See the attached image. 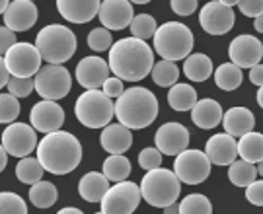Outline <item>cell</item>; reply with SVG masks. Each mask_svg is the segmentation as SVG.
Masks as SVG:
<instances>
[{
  "label": "cell",
  "instance_id": "23",
  "mask_svg": "<svg viewBox=\"0 0 263 214\" xmlns=\"http://www.w3.org/2000/svg\"><path fill=\"white\" fill-rule=\"evenodd\" d=\"M109 189V179L100 171H88L78 181V195L88 203H102Z\"/></svg>",
  "mask_w": 263,
  "mask_h": 214
},
{
  "label": "cell",
  "instance_id": "42",
  "mask_svg": "<svg viewBox=\"0 0 263 214\" xmlns=\"http://www.w3.org/2000/svg\"><path fill=\"white\" fill-rule=\"evenodd\" d=\"M238 8L248 18H259L263 16V0H238Z\"/></svg>",
  "mask_w": 263,
  "mask_h": 214
},
{
  "label": "cell",
  "instance_id": "18",
  "mask_svg": "<svg viewBox=\"0 0 263 214\" xmlns=\"http://www.w3.org/2000/svg\"><path fill=\"white\" fill-rule=\"evenodd\" d=\"M100 22L109 31H121L131 28L135 14H133V2L129 0H104L100 8Z\"/></svg>",
  "mask_w": 263,
  "mask_h": 214
},
{
  "label": "cell",
  "instance_id": "5",
  "mask_svg": "<svg viewBox=\"0 0 263 214\" xmlns=\"http://www.w3.org/2000/svg\"><path fill=\"white\" fill-rule=\"evenodd\" d=\"M35 47L47 65H61L70 61L76 53L74 31L61 24H49L35 37Z\"/></svg>",
  "mask_w": 263,
  "mask_h": 214
},
{
  "label": "cell",
  "instance_id": "9",
  "mask_svg": "<svg viewBox=\"0 0 263 214\" xmlns=\"http://www.w3.org/2000/svg\"><path fill=\"white\" fill-rule=\"evenodd\" d=\"M4 65L8 66L12 78H35L39 70L43 68L41 61L43 56L33 43H16L6 55L2 56Z\"/></svg>",
  "mask_w": 263,
  "mask_h": 214
},
{
  "label": "cell",
  "instance_id": "2",
  "mask_svg": "<svg viewBox=\"0 0 263 214\" xmlns=\"http://www.w3.org/2000/svg\"><path fill=\"white\" fill-rule=\"evenodd\" d=\"M37 160L45 171L53 176H66L82 162V144L72 132L57 130L39 140Z\"/></svg>",
  "mask_w": 263,
  "mask_h": 214
},
{
  "label": "cell",
  "instance_id": "37",
  "mask_svg": "<svg viewBox=\"0 0 263 214\" xmlns=\"http://www.w3.org/2000/svg\"><path fill=\"white\" fill-rule=\"evenodd\" d=\"M0 214H28V205L16 193L2 191L0 193Z\"/></svg>",
  "mask_w": 263,
  "mask_h": 214
},
{
  "label": "cell",
  "instance_id": "52",
  "mask_svg": "<svg viewBox=\"0 0 263 214\" xmlns=\"http://www.w3.org/2000/svg\"><path fill=\"white\" fill-rule=\"evenodd\" d=\"M254 28H255V31L263 33V16H259V18L254 20Z\"/></svg>",
  "mask_w": 263,
  "mask_h": 214
},
{
  "label": "cell",
  "instance_id": "4",
  "mask_svg": "<svg viewBox=\"0 0 263 214\" xmlns=\"http://www.w3.org/2000/svg\"><path fill=\"white\" fill-rule=\"evenodd\" d=\"M154 51L162 56V61H185L193 51V31L181 22H166L158 26L154 35Z\"/></svg>",
  "mask_w": 263,
  "mask_h": 214
},
{
  "label": "cell",
  "instance_id": "14",
  "mask_svg": "<svg viewBox=\"0 0 263 214\" xmlns=\"http://www.w3.org/2000/svg\"><path fill=\"white\" fill-rule=\"evenodd\" d=\"M228 56L230 63L236 65L238 68H254V66L261 65L259 61L263 59V43L254 35H238L230 41L228 47Z\"/></svg>",
  "mask_w": 263,
  "mask_h": 214
},
{
  "label": "cell",
  "instance_id": "47",
  "mask_svg": "<svg viewBox=\"0 0 263 214\" xmlns=\"http://www.w3.org/2000/svg\"><path fill=\"white\" fill-rule=\"evenodd\" d=\"M250 82L255 84L257 88H261L263 86V65H257L250 70Z\"/></svg>",
  "mask_w": 263,
  "mask_h": 214
},
{
  "label": "cell",
  "instance_id": "32",
  "mask_svg": "<svg viewBox=\"0 0 263 214\" xmlns=\"http://www.w3.org/2000/svg\"><path fill=\"white\" fill-rule=\"evenodd\" d=\"M43 166H41V162L37 158H24L20 160L18 164H16V177H18V181L22 183H26V185H35L41 181V177H43Z\"/></svg>",
  "mask_w": 263,
  "mask_h": 214
},
{
  "label": "cell",
  "instance_id": "46",
  "mask_svg": "<svg viewBox=\"0 0 263 214\" xmlns=\"http://www.w3.org/2000/svg\"><path fill=\"white\" fill-rule=\"evenodd\" d=\"M16 43H18V41H16V33H14L12 29L6 28V26H2V28H0V51H2V56L6 55Z\"/></svg>",
  "mask_w": 263,
  "mask_h": 214
},
{
  "label": "cell",
  "instance_id": "31",
  "mask_svg": "<svg viewBox=\"0 0 263 214\" xmlns=\"http://www.w3.org/2000/svg\"><path fill=\"white\" fill-rule=\"evenodd\" d=\"M102 173L113 183L127 181V177L131 176V162L125 156H109L102 166Z\"/></svg>",
  "mask_w": 263,
  "mask_h": 214
},
{
  "label": "cell",
  "instance_id": "12",
  "mask_svg": "<svg viewBox=\"0 0 263 214\" xmlns=\"http://www.w3.org/2000/svg\"><path fill=\"white\" fill-rule=\"evenodd\" d=\"M37 130L26 123H14L8 125L2 132V148L10 156L24 160L29 158V154L37 148Z\"/></svg>",
  "mask_w": 263,
  "mask_h": 214
},
{
  "label": "cell",
  "instance_id": "50",
  "mask_svg": "<svg viewBox=\"0 0 263 214\" xmlns=\"http://www.w3.org/2000/svg\"><path fill=\"white\" fill-rule=\"evenodd\" d=\"M57 214H84L80 208H76V206H66V208H61Z\"/></svg>",
  "mask_w": 263,
  "mask_h": 214
},
{
  "label": "cell",
  "instance_id": "1",
  "mask_svg": "<svg viewBox=\"0 0 263 214\" xmlns=\"http://www.w3.org/2000/svg\"><path fill=\"white\" fill-rule=\"evenodd\" d=\"M107 65L123 82H139L152 74V68L156 65L154 49L137 37H123L109 49Z\"/></svg>",
  "mask_w": 263,
  "mask_h": 214
},
{
  "label": "cell",
  "instance_id": "51",
  "mask_svg": "<svg viewBox=\"0 0 263 214\" xmlns=\"http://www.w3.org/2000/svg\"><path fill=\"white\" fill-rule=\"evenodd\" d=\"M164 214H179V205L176 203V205H170L164 208Z\"/></svg>",
  "mask_w": 263,
  "mask_h": 214
},
{
  "label": "cell",
  "instance_id": "22",
  "mask_svg": "<svg viewBox=\"0 0 263 214\" xmlns=\"http://www.w3.org/2000/svg\"><path fill=\"white\" fill-rule=\"evenodd\" d=\"M100 144L109 156H123L133 144L131 129L123 127L121 123L107 125L100 134Z\"/></svg>",
  "mask_w": 263,
  "mask_h": 214
},
{
  "label": "cell",
  "instance_id": "40",
  "mask_svg": "<svg viewBox=\"0 0 263 214\" xmlns=\"http://www.w3.org/2000/svg\"><path fill=\"white\" fill-rule=\"evenodd\" d=\"M31 92H35V80L33 78H12L8 84V93L14 98H28Z\"/></svg>",
  "mask_w": 263,
  "mask_h": 214
},
{
  "label": "cell",
  "instance_id": "38",
  "mask_svg": "<svg viewBox=\"0 0 263 214\" xmlns=\"http://www.w3.org/2000/svg\"><path fill=\"white\" fill-rule=\"evenodd\" d=\"M20 115V103L18 98L12 93H2L0 95V123L4 125H14Z\"/></svg>",
  "mask_w": 263,
  "mask_h": 214
},
{
  "label": "cell",
  "instance_id": "41",
  "mask_svg": "<svg viewBox=\"0 0 263 214\" xmlns=\"http://www.w3.org/2000/svg\"><path fill=\"white\" fill-rule=\"evenodd\" d=\"M162 152L158 148H144L139 154V166L144 171H152V169H158L162 166Z\"/></svg>",
  "mask_w": 263,
  "mask_h": 214
},
{
  "label": "cell",
  "instance_id": "15",
  "mask_svg": "<svg viewBox=\"0 0 263 214\" xmlns=\"http://www.w3.org/2000/svg\"><path fill=\"white\" fill-rule=\"evenodd\" d=\"M154 142L164 156H179L189 146V130L181 123H164L156 130Z\"/></svg>",
  "mask_w": 263,
  "mask_h": 214
},
{
  "label": "cell",
  "instance_id": "25",
  "mask_svg": "<svg viewBox=\"0 0 263 214\" xmlns=\"http://www.w3.org/2000/svg\"><path fill=\"white\" fill-rule=\"evenodd\" d=\"M222 125H224V132H228L230 137L242 139L244 134L254 130L255 117L248 107H230L224 113Z\"/></svg>",
  "mask_w": 263,
  "mask_h": 214
},
{
  "label": "cell",
  "instance_id": "55",
  "mask_svg": "<svg viewBox=\"0 0 263 214\" xmlns=\"http://www.w3.org/2000/svg\"><path fill=\"white\" fill-rule=\"evenodd\" d=\"M96 214H104V212H96Z\"/></svg>",
  "mask_w": 263,
  "mask_h": 214
},
{
  "label": "cell",
  "instance_id": "36",
  "mask_svg": "<svg viewBox=\"0 0 263 214\" xmlns=\"http://www.w3.org/2000/svg\"><path fill=\"white\" fill-rule=\"evenodd\" d=\"M179 214H213V203L201 193H191L179 203Z\"/></svg>",
  "mask_w": 263,
  "mask_h": 214
},
{
  "label": "cell",
  "instance_id": "24",
  "mask_svg": "<svg viewBox=\"0 0 263 214\" xmlns=\"http://www.w3.org/2000/svg\"><path fill=\"white\" fill-rule=\"evenodd\" d=\"M224 119V113H222V107L216 100H199L197 105L191 109V121L197 125L199 129H215L218 127Z\"/></svg>",
  "mask_w": 263,
  "mask_h": 214
},
{
  "label": "cell",
  "instance_id": "43",
  "mask_svg": "<svg viewBox=\"0 0 263 214\" xmlns=\"http://www.w3.org/2000/svg\"><path fill=\"white\" fill-rule=\"evenodd\" d=\"M102 92L109 98V100H119L123 93H125V86H123V80H119L117 76H111L107 82L104 84Z\"/></svg>",
  "mask_w": 263,
  "mask_h": 214
},
{
  "label": "cell",
  "instance_id": "45",
  "mask_svg": "<svg viewBox=\"0 0 263 214\" xmlns=\"http://www.w3.org/2000/svg\"><path fill=\"white\" fill-rule=\"evenodd\" d=\"M197 0H172L170 8L174 10L178 16H191L197 10Z\"/></svg>",
  "mask_w": 263,
  "mask_h": 214
},
{
  "label": "cell",
  "instance_id": "30",
  "mask_svg": "<svg viewBox=\"0 0 263 214\" xmlns=\"http://www.w3.org/2000/svg\"><path fill=\"white\" fill-rule=\"evenodd\" d=\"M29 201L37 208H51L59 199V191L51 181H39L29 187Z\"/></svg>",
  "mask_w": 263,
  "mask_h": 214
},
{
  "label": "cell",
  "instance_id": "35",
  "mask_svg": "<svg viewBox=\"0 0 263 214\" xmlns=\"http://www.w3.org/2000/svg\"><path fill=\"white\" fill-rule=\"evenodd\" d=\"M156 31H158V24H156V20L152 18L151 14H139V16H135V20H133L131 24V37L146 41V39L151 37L154 39Z\"/></svg>",
  "mask_w": 263,
  "mask_h": 214
},
{
  "label": "cell",
  "instance_id": "34",
  "mask_svg": "<svg viewBox=\"0 0 263 214\" xmlns=\"http://www.w3.org/2000/svg\"><path fill=\"white\" fill-rule=\"evenodd\" d=\"M152 80L154 84L162 86V88H172V86L178 84L179 78V68L176 63L172 61H158L154 68H152Z\"/></svg>",
  "mask_w": 263,
  "mask_h": 214
},
{
  "label": "cell",
  "instance_id": "17",
  "mask_svg": "<svg viewBox=\"0 0 263 214\" xmlns=\"http://www.w3.org/2000/svg\"><path fill=\"white\" fill-rule=\"evenodd\" d=\"M63 123H65V111L57 102L41 100L29 111V125L37 132H45V134L57 132L61 130Z\"/></svg>",
  "mask_w": 263,
  "mask_h": 214
},
{
  "label": "cell",
  "instance_id": "10",
  "mask_svg": "<svg viewBox=\"0 0 263 214\" xmlns=\"http://www.w3.org/2000/svg\"><path fill=\"white\" fill-rule=\"evenodd\" d=\"M174 173L178 176L181 183L187 185H199L211 176V160L205 154V150L187 148L176 156L174 162Z\"/></svg>",
  "mask_w": 263,
  "mask_h": 214
},
{
  "label": "cell",
  "instance_id": "49",
  "mask_svg": "<svg viewBox=\"0 0 263 214\" xmlns=\"http://www.w3.org/2000/svg\"><path fill=\"white\" fill-rule=\"evenodd\" d=\"M6 162H8V152L0 146V171H4V168H6Z\"/></svg>",
  "mask_w": 263,
  "mask_h": 214
},
{
  "label": "cell",
  "instance_id": "6",
  "mask_svg": "<svg viewBox=\"0 0 263 214\" xmlns=\"http://www.w3.org/2000/svg\"><path fill=\"white\" fill-rule=\"evenodd\" d=\"M141 193L148 205L164 210L166 206L178 203V197L181 193V181L174 173V169H152V171H146L141 179Z\"/></svg>",
  "mask_w": 263,
  "mask_h": 214
},
{
  "label": "cell",
  "instance_id": "54",
  "mask_svg": "<svg viewBox=\"0 0 263 214\" xmlns=\"http://www.w3.org/2000/svg\"><path fill=\"white\" fill-rule=\"evenodd\" d=\"M257 176L263 177V162H261V164H257Z\"/></svg>",
  "mask_w": 263,
  "mask_h": 214
},
{
  "label": "cell",
  "instance_id": "16",
  "mask_svg": "<svg viewBox=\"0 0 263 214\" xmlns=\"http://www.w3.org/2000/svg\"><path fill=\"white\" fill-rule=\"evenodd\" d=\"M111 68L105 63L102 56H84L78 65H76V80L78 84L86 90H100L104 84L111 78L109 76Z\"/></svg>",
  "mask_w": 263,
  "mask_h": 214
},
{
  "label": "cell",
  "instance_id": "39",
  "mask_svg": "<svg viewBox=\"0 0 263 214\" xmlns=\"http://www.w3.org/2000/svg\"><path fill=\"white\" fill-rule=\"evenodd\" d=\"M88 47L96 53H104L113 47V39L109 29L105 28H94L88 33Z\"/></svg>",
  "mask_w": 263,
  "mask_h": 214
},
{
  "label": "cell",
  "instance_id": "3",
  "mask_svg": "<svg viewBox=\"0 0 263 214\" xmlns=\"http://www.w3.org/2000/svg\"><path fill=\"white\" fill-rule=\"evenodd\" d=\"M115 117L127 129H144L158 117V100L151 90L142 86L127 88L125 93L115 102Z\"/></svg>",
  "mask_w": 263,
  "mask_h": 214
},
{
  "label": "cell",
  "instance_id": "19",
  "mask_svg": "<svg viewBox=\"0 0 263 214\" xmlns=\"http://www.w3.org/2000/svg\"><path fill=\"white\" fill-rule=\"evenodd\" d=\"M205 154L215 166H232L238 160V140L228 132L213 134L205 144Z\"/></svg>",
  "mask_w": 263,
  "mask_h": 214
},
{
  "label": "cell",
  "instance_id": "28",
  "mask_svg": "<svg viewBox=\"0 0 263 214\" xmlns=\"http://www.w3.org/2000/svg\"><path fill=\"white\" fill-rule=\"evenodd\" d=\"M197 92L189 84H176L170 88L168 103L174 111H191L197 105Z\"/></svg>",
  "mask_w": 263,
  "mask_h": 214
},
{
  "label": "cell",
  "instance_id": "7",
  "mask_svg": "<svg viewBox=\"0 0 263 214\" xmlns=\"http://www.w3.org/2000/svg\"><path fill=\"white\" fill-rule=\"evenodd\" d=\"M74 115L88 129H105L111 125L115 103L102 90H86L76 100Z\"/></svg>",
  "mask_w": 263,
  "mask_h": 214
},
{
  "label": "cell",
  "instance_id": "26",
  "mask_svg": "<svg viewBox=\"0 0 263 214\" xmlns=\"http://www.w3.org/2000/svg\"><path fill=\"white\" fill-rule=\"evenodd\" d=\"M183 74L191 82H205L209 80V76L215 74L213 61L205 53H193L183 61Z\"/></svg>",
  "mask_w": 263,
  "mask_h": 214
},
{
  "label": "cell",
  "instance_id": "8",
  "mask_svg": "<svg viewBox=\"0 0 263 214\" xmlns=\"http://www.w3.org/2000/svg\"><path fill=\"white\" fill-rule=\"evenodd\" d=\"M33 80H35V92L45 102L63 100L72 90V76L61 65H45Z\"/></svg>",
  "mask_w": 263,
  "mask_h": 214
},
{
  "label": "cell",
  "instance_id": "29",
  "mask_svg": "<svg viewBox=\"0 0 263 214\" xmlns=\"http://www.w3.org/2000/svg\"><path fill=\"white\" fill-rule=\"evenodd\" d=\"M242 80H244V72L242 68H238L232 63H222L215 70V84L216 88L224 90V92H232L236 88L242 86Z\"/></svg>",
  "mask_w": 263,
  "mask_h": 214
},
{
  "label": "cell",
  "instance_id": "20",
  "mask_svg": "<svg viewBox=\"0 0 263 214\" xmlns=\"http://www.w3.org/2000/svg\"><path fill=\"white\" fill-rule=\"evenodd\" d=\"M2 18H4V26L12 29L14 33L28 31L35 26V22L39 18V10L31 0H14L10 4L8 12Z\"/></svg>",
  "mask_w": 263,
  "mask_h": 214
},
{
  "label": "cell",
  "instance_id": "44",
  "mask_svg": "<svg viewBox=\"0 0 263 214\" xmlns=\"http://www.w3.org/2000/svg\"><path fill=\"white\" fill-rule=\"evenodd\" d=\"M246 199L252 205L263 206V179H255L252 185L246 187Z\"/></svg>",
  "mask_w": 263,
  "mask_h": 214
},
{
  "label": "cell",
  "instance_id": "13",
  "mask_svg": "<svg viewBox=\"0 0 263 214\" xmlns=\"http://www.w3.org/2000/svg\"><path fill=\"white\" fill-rule=\"evenodd\" d=\"M234 10L224 0H211L199 12V24L209 35H224L234 28Z\"/></svg>",
  "mask_w": 263,
  "mask_h": 214
},
{
  "label": "cell",
  "instance_id": "33",
  "mask_svg": "<svg viewBox=\"0 0 263 214\" xmlns=\"http://www.w3.org/2000/svg\"><path fill=\"white\" fill-rule=\"evenodd\" d=\"M255 176H257V168L244 160H236L228 168V179L236 187H250L255 181Z\"/></svg>",
  "mask_w": 263,
  "mask_h": 214
},
{
  "label": "cell",
  "instance_id": "53",
  "mask_svg": "<svg viewBox=\"0 0 263 214\" xmlns=\"http://www.w3.org/2000/svg\"><path fill=\"white\" fill-rule=\"evenodd\" d=\"M255 98H257V103H259V107L263 109V86H261V88H257V93H255Z\"/></svg>",
  "mask_w": 263,
  "mask_h": 214
},
{
  "label": "cell",
  "instance_id": "21",
  "mask_svg": "<svg viewBox=\"0 0 263 214\" xmlns=\"http://www.w3.org/2000/svg\"><path fill=\"white\" fill-rule=\"evenodd\" d=\"M100 0H57V10L70 24H88L100 14Z\"/></svg>",
  "mask_w": 263,
  "mask_h": 214
},
{
  "label": "cell",
  "instance_id": "27",
  "mask_svg": "<svg viewBox=\"0 0 263 214\" xmlns=\"http://www.w3.org/2000/svg\"><path fill=\"white\" fill-rule=\"evenodd\" d=\"M238 156L248 164H261L263 162V134L261 132H248L238 139Z\"/></svg>",
  "mask_w": 263,
  "mask_h": 214
},
{
  "label": "cell",
  "instance_id": "11",
  "mask_svg": "<svg viewBox=\"0 0 263 214\" xmlns=\"http://www.w3.org/2000/svg\"><path fill=\"white\" fill-rule=\"evenodd\" d=\"M141 199V185L133 181H121V183L111 185L100 205H102L104 214H131L137 210Z\"/></svg>",
  "mask_w": 263,
  "mask_h": 214
},
{
  "label": "cell",
  "instance_id": "48",
  "mask_svg": "<svg viewBox=\"0 0 263 214\" xmlns=\"http://www.w3.org/2000/svg\"><path fill=\"white\" fill-rule=\"evenodd\" d=\"M10 76L12 74H10L8 66L4 65V61L0 59V86H2V88H6V86L10 84V80H12Z\"/></svg>",
  "mask_w": 263,
  "mask_h": 214
}]
</instances>
